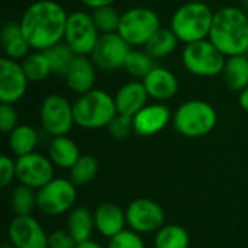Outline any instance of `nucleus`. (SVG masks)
Wrapping results in <instances>:
<instances>
[{"instance_id":"obj_1","label":"nucleus","mask_w":248,"mask_h":248,"mask_svg":"<svg viewBox=\"0 0 248 248\" xmlns=\"http://www.w3.org/2000/svg\"><path fill=\"white\" fill-rule=\"evenodd\" d=\"M68 13L54 0H36L26 7L19 23L33 51H46L64 41Z\"/></svg>"},{"instance_id":"obj_2","label":"nucleus","mask_w":248,"mask_h":248,"mask_svg":"<svg viewBox=\"0 0 248 248\" xmlns=\"http://www.w3.org/2000/svg\"><path fill=\"white\" fill-rule=\"evenodd\" d=\"M225 57L246 54L248 48V15L238 6L215 12L208 38Z\"/></svg>"},{"instance_id":"obj_3","label":"nucleus","mask_w":248,"mask_h":248,"mask_svg":"<svg viewBox=\"0 0 248 248\" xmlns=\"http://www.w3.org/2000/svg\"><path fill=\"white\" fill-rule=\"evenodd\" d=\"M214 15L215 12L205 1H186L173 13L170 29L185 45L208 39Z\"/></svg>"},{"instance_id":"obj_4","label":"nucleus","mask_w":248,"mask_h":248,"mask_svg":"<svg viewBox=\"0 0 248 248\" xmlns=\"http://www.w3.org/2000/svg\"><path fill=\"white\" fill-rule=\"evenodd\" d=\"M76 125L83 129L108 128L110 121L118 115L113 96L102 89H93L80 94L73 103Z\"/></svg>"},{"instance_id":"obj_5","label":"nucleus","mask_w":248,"mask_h":248,"mask_svg":"<svg viewBox=\"0 0 248 248\" xmlns=\"http://www.w3.org/2000/svg\"><path fill=\"white\" fill-rule=\"evenodd\" d=\"M218 122L215 108L199 99L183 102L174 112V129L186 138H201L214 131Z\"/></svg>"},{"instance_id":"obj_6","label":"nucleus","mask_w":248,"mask_h":248,"mask_svg":"<svg viewBox=\"0 0 248 248\" xmlns=\"http://www.w3.org/2000/svg\"><path fill=\"white\" fill-rule=\"evenodd\" d=\"M182 61L185 68L193 76L215 77L222 74L227 57L209 39H202L185 45Z\"/></svg>"},{"instance_id":"obj_7","label":"nucleus","mask_w":248,"mask_h":248,"mask_svg":"<svg viewBox=\"0 0 248 248\" xmlns=\"http://www.w3.org/2000/svg\"><path fill=\"white\" fill-rule=\"evenodd\" d=\"M160 28V17L153 9L132 7L122 13L118 33L131 46H145Z\"/></svg>"},{"instance_id":"obj_8","label":"nucleus","mask_w":248,"mask_h":248,"mask_svg":"<svg viewBox=\"0 0 248 248\" xmlns=\"http://www.w3.org/2000/svg\"><path fill=\"white\" fill-rule=\"evenodd\" d=\"M76 185L70 179L54 177L49 183L36 190L38 211L48 217H58L70 212L77 199Z\"/></svg>"},{"instance_id":"obj_9","label":"nucleus","mask_w":248,"mask_h":248,"mask_svg":"<svg viewBox=\"0 0 248 248\" xmlns=\"http://www.w3.org/2000/svg\"><path fill=\"white\" fill-rule=\"evenodd\" d=\"M39 122L42 129L52 138L67 135L76 125L73 103L61 94H48L39 108Z\"/></svg>"},{"instance_id":"obj_10","label":"nucleus","mask_w":248,"mask_h":248,"mask_svg":"<svg viewBox=\"0 0 248 248\" xmlns=\"http://www.w3.org/2000/svg\"><path fill=\"white\" fill-rule=\"evenodd\" d=\"M99 36L100 32L92 17V13L76 10L68 15L64 42L76 55H90Z\"/></svg>"},{"instance_id":"obj_11","label":"nucleus","mask_w":248,"mask_h":248,"mask_svg":"<svg viewBox=\"0 0 248 248\" xmlns=\"http://www.w3.org/2000/svg\"><path fill=\"white\" fill-rule=\"evenodd\" d=\"M128 228L137 234L157 232L164 227L166 215L163 208L153 199L140 198L132 201L125 209Z\"/></svg>"},{"instance_id":"obj_12","label":"nucleus","mask_w":248,"mask_h":248,"mask_svg":"<svg viewBox=\"0 0 248 248\" xmlns=\"http://www.w3.org/2000/svg\"><path fill=\"white\" fill-rule=\"evenodd\" d=\"M131 49L132 46L118 32L100 33L90 58L97 68L103 71H115L124 68Z\"/></svg>"},{"instance_id":"obj_13","label":"nucleus","mask_w":248,"mask_h":248,"mask_svg":"<svg viewBox=\"0 0 248 248\" xmlns=\"http://www.w3.org/2000/svg\"><path fill=\"white\" fill-rule=\"evenodd\" d=\"M16 179L20 185L38 190L54 179V163L36 151L16 157Z\"/></svg>"},{"instance_id":"obj_14","label":"nucleus","mask_w":248,"mask_h":248,"mask_svg":"<svg viewBox=\"0 0 248 248\" xmlns=\"http://www.w3.org/2000/svg\"><path fill=\"white\" fill-rule=\"evenodd\" d=\"M12 248H48V235L32 215L15 217L7 228Z\"/></svg>"},{"instance_id":"obj_15","label":"nucleus","mask_w":248,"mask_h":248,"mask_svg":"<svg viewBox=\"0 0 248 248\" xmlns=\"http://www.w3.org/2000/svg\"><path fill=\"white\" fill-rule=\"evenodd\" d=\"M29 80L16 60L3 57L0 60V102L15 105L28 90Z\"/></svg>"},{"instance_id":"obj_16","label":"nucleus","mask_w":248,"mask_h":248,"mask_svg":"<svg viewBox=\"0 0 248 248\" xmlns=\"http://www.w3.org/2000/svg\"><path fill=\"white\" fill-rule=\"evenodd\" d=\"M171 121L170 109L163 103L145 105L132 116L134 134L140 137H153L161 132Z\"/></svg>"},{"instance_id":"obj_17","label":"nucleus","mask_w":248,"mask_h":248,"mask_svg":"<svg viewBox=\"0 0 248 248\" xmlns=\"http://www.w3.org/2000/svg\"><path fill=\"white\" fill-rule=\"evenodd\" d=\"M96 68L90 55H76L64 76L68 89L78 96L93 90L96 84Z\"/></svg>"},{"instance_id":"obj_18","label":"nucleus","mask_w":248,"mask_h":248,"mask_svg":"<svg viewBox=\"0 0 248 248\" xmlns=\"http://www.w3.org/2000/svg\"><path fill=\"white\" fill-rule=\"evenodd\" d=\"M142 83L148 96L157 102L173 99L179 92V80L176 74L161 65H155Z\"/></svg>"},{"instance_id":"obj_19","label":"nucleus","mask_w":248,"mask_h":248,"mask_svg":"<svg viewBox=\"0 0 248 248\" xmlns=\"http://www.w3.org/2000/svg\"><path fill=\"white\" fill-rule=\"evenodd\" d=\"M113 99L118 113L132 118L145 105H148L150 96L145 90L144 83L140 80H134L121 86Z\"/></svg>"},{"instance_id":"obj_20","label":"nucleus","mask_w":248,"mask_h":248,"mask_svg":"<svg viewBox=\"0 0 248 248\" xmlns=\"http://www.w3.org/2000/svg\"><path fill=\"white\" fill-rule=\"evenodd\" d=\"M94 227L100 235L106 238H113L115 235L125 231L128 227L126 224V214L122 211L121 206L112 202L100 203L94 209Z\"/></svg>"},{"instance_id":"obj_21","label":"nucleus","mask_w":248,"mask_h":248,"mask_svg":"<svg viewBox=\"0 0 248 248\" xmlns=\"http://www.w3.org/2000/svg\"><path fill=\"white\" fill-rule=\"evenodd\" d=\"M0 38L4 57L7 58L22 61L31 52V45L28 44L19 22H7L1 29Z\"/></svg>"},{"instance_id":"obj_22","label":"nucleus","mask_w":248,"mask_h":248,"mask_svg":"<svg viewBox=\"0 0 248 248\" xmlns=\"http://www.w3.org/2000/svg\"><path fill=\"white\" fill-rule=\"evenodd\" d=\"M94 227V214L86 206H76L68 212L67 231L73 235L77 244L92 240Z\"/></svg>"},{"instance_id":"obj_23","label":"nucleus","mask_w":248,"mask_h":248,"mask_svg":"<svg viewBox=\"0 0 248 248\" xmlns=\"http://www.w3.org/2000/svg\"><path fill=\"white\" fill-rule=\"evenodd\" d=\"M80 150L77 144L68 138L67 135L62 137H54L48 147V157L54 163V166L60 169L70 170L74 163L80 158Z\"/></svg>"},{"instance_id":"obj_24","label":"nucleus","mask_w":248,"mask_h":248,"mask_svg":"<svg viewBox=\"0 0 248 248\" xmlns=\"http://www.w3.org/2000/svg\"><path fill=\"white\" fill-rule=\"evenodd\" d=\"M222 78L228 89L234 92H241L248 86V58L246 54L227 57Z\"/></svg>"},{"instance_id":"obj_25","label":"nucleus","mask_w":248,"mask_h":248,"mask_svg":"<svg viewBox=\"0 0 248 248\" xmlns=\"http://www.w3.org/2000/svg\"><path fill=\"white\" fill-rule=\"evenodd\" d=\"M38 145V132L31 125H17L9 134V148L16 157L35 151Z\"/></svg>"},{"instance_id":"obj_26","label":"nucleus","mask_w":248,"mask_h":248,"mask_svg":"<svg viewBox=\"0 0 248 248\" xmlns=\"http://www.w3.org/2000/svg\"><path fill=\"white\" fill-rule=\"evenodd\" d=\"M179 42H180L179 38L174 35V32L170 28H160L145 44L144 49L154 60H161L173 54Z\"/></svg>"},{"instance_id":"obj_27","label":"nucleus","mask_w":248,"mask_h":248,"mask_svg":"<svg viewBox=\"0 0 248 248\" xmlns=\"http://www.w3.org/2000/svg\"><path fill=\"white\" fill-rule=\"evenodd\" d=\"M22 68L29 80V83H39L44 81L49 74H52L48 57L45 51H33L29 52L22 61Z\"/></svg>"},{"instance_id":"obj_28","label":"nucleus","mask_w":248,"mask_h":248,"mask_svg":"<svg viewBox=\"0 0 248 248\" xmlns=\"http://www.w3.org/2000/svg\"><path fill=\"white\" fill-rule=\"evenodd\" d=\"M190 237L182 225L170 224L157 231L154 248H189Z\"/></svg>"},{"instance_id":"obj_29","label":"nucleus","mask_w":248,"mask_h":248,"mask_svg":"<svg viewBox=\"0 0 248 248\" xmlns=\"http://www.w3.org/2000/svg\"><path fill=\"white\" fill-rule=\"evenodd\" d=\"M155 67L154 64V58L144 49H131L126 60H125V65L124 70L135 80H144L148 73Z\"/></svg>"},{"instance_id":"obj_30","label":"nucleus","mask_w":248,"mask_h":248,"mask_svg":"<svg viewBox=\"0 0 248 248\" xmlns=\"http://www.w3.org/2000/svg\"><path fill=\"white\" fill-rule=\"evenodd\" d=\"M99 171L97 160L90 154H81L80 158L70 169V180L76 186H86L94 180Z\"/></svg>"},{"instance_id":"obj_31","label":"nucleus","mask_w":248,"mask_h":248,"mask_svg":"<svg viewBox=\"0 0 248 248\" xmlns=\"http://www.w3.org/2000/svg\"><path fill=\"white\" fill-rule=\"evenodd\" d=\"M10 206L15 212V217H28L32 215L36 206V190L28 186H17L10 196Z\"/></svg>"},{"instance_id":"obj_32","label":"nucleus","mask_w":248,"mask_h":248,"mask_svg":"<svg viewBox=\"0 0 248 248\" xmlns=\"http://www.w3.org/2000/svg\"><path fill=\"white\" fill-rule=\"evenodd\" d=\"M46 57H48V61H49V65H51V70H52V74H58V76H65L70 64L73 62L76 54L73 52V49L62 41L51 48H48L45 51Z\"/></svg>"},{"instance_id":"obj_33","label":"nucleus","mask_w":248,"mask_h":248,"mask_svg":"<svg viewBox=\"0 0 248 248\" xmlns=\"http://www.w3.org/2000/svg\"><path fill=\"white\" fill-rule=\"evenodd\" d=\"M121 16H122V13H119L118 9L113 7V4L92 9V17H93L100 33L118 32L119 23H121Z\"/></svg>"},{"instance_id":"obj_34","label":"nucleus","mask_w":248,"mask_h":248,"mask_svg":"<svg viewBox=\"0 0 248 248\" xmlns=\"http://www.w3.org/2000/svg\"><path fill=\"white\" fill-rule=\"evenodd\" d=\"M108 131L110 134L112 138L115 140H126L131 134H134V124H132V118L125 116V115H116L110 124L108 125Z\"/></svg>"},{"instance_id":"obj_35","label":"nucleus","mask_w":248,"mask_h":248,"mask_svg":"<svg viewBox=\"0 0 248 248\" xmlns=\"http://www.w3.org/2000/svg\"><path fill=\"white\" fill-rule=\"evenodd\" d=\"M108 248H145V244L140 234L132 230H125L121 234L109 240Z\"/></svg>"},{"instance_id":"obj_36","label":"nucleus","mask_w":248,"mask_h":248,"mask_svg":"<svg viewBox=\"0 0 248 248\" xmlns=\"http://www.w3.org/2000/svg\"><path fill=\"white\" fill-rule=\"evenodd\" d=\"M19 116L13 105L1 103L0 105V131L3 134H10L19 124Z\"/></svg>"},{"instance_id":"obj_37","label":"nucleus","mask_w":248,"mask_h":248,"mask_svg":"<svg viewBox=\"0 0 248 248\" xmlns=\"http://www.w3.org/2000/svg\"><path fill=\"white\" fill-rule=\"evenodd\" d=\"M77 241L67 230H55L48 235V248H76Z\"/></svg>"},{"instance_id":"obj_38","label":"nucleus","mask_w":248,"mask_h":248,"mask_svg":"<svg viewBox=\"0 0 248 248\" xmlns=\"http://www.w3.org/2000/svg\"><path fill=\"white\" fill-rule=\"evenodd\" d=\"M13 179H16V160H12L9 155L0 157V186H9Z\"/></svg>"},{"instance_id":"obj_39","label":"nucleus","mask_w":248,"mask_h":248,"mask_svg":"<svg viewBox=\"0 0 248 248\" xmlns=\"http://www.w3.org/2000/svg\"><path fill=\"white\" fill-rule=\"evenodd\" d=\"M80 1L89 9H97L102 6H110L116 3V0H80Z\"/></svg>"},{"instance_id":"obj_40","label":"nucleus","mask_w":248,"mask_h":248,"mask_svg":"<svg viewBox=\"0 0 248 248\" xmlns=\"http://www.w3.org/2000/svg\"><path fill=\"white\" fill-rule=\"evenodd\" d=\"M238 105H240V108L243 110L248 112V86L244 90L240 92V94H238Z\"/></svg>"},{"instance_id":"obj_41","label":"nucleus","mask_w":248,"mask_h":248,"mask_svg":"<svg viewBox=\"0 0 248 248\" xmlns=\"http://www.w3.org/2000/svg\"><path fill=\"white\" fill-rule=\"evenodd\" d=\"M76 248H103L99 243H96V241H93V240H89V241H84V243H80V244H77V247Z\"/></svg>"},{"instance_id":"obj_42","label":"nucleus","mask_w":248,"mask_h":248,"mask_svg":"<svg viewBox=\"0 0 248 248\" xmlns=\"http://www.w3.org/2000/svg\"><path fill=\"white\" fill-rule=\"evenodd\" d=\"M240 1H241V6L240 7L248 15V0H240Z\"/></svg>"},{"instance_id":"obj_43","label":"nucleus","mask_w":248,"mask_h":248,"mask_svg":"<svg viewBox=\"0 0 248 248\" xmlns=\"http://www.w3.org/2000/svg\"><path fill=\"white\" fill-rule=\"evenodd\" d=\"M186 1H202V0H186Z\"/></svg>"},{"instance_id":"obj_44","label":"nucleus","mask_w":248,"mask_h":248,"mask_svg":"<svg viewBox=\"0 0 248 248\" xmlns=\"http://www.w3.org/2000/svg\"><path fill=\"white\" fill-rule=\"evenodd\" d=\"M246 55H247V58H248V48H247V51H246Z\"/></svg>"}]
</instances>
